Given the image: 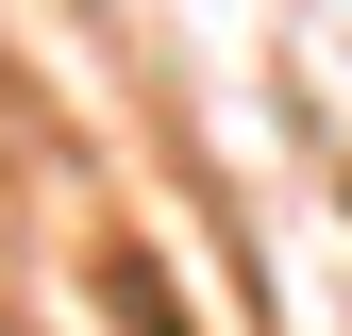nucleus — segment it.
Masks as SVG:
<instances>
[{"label": "nucleus", "mask_w": 352, "mask_h": 336, "mask_svg": "<svg viewBox=\"0 0 352 336\" xmlns=\"http://www.w3.org/2000/svg\"><path fill=\"white\" fill-rule=\"evenodd\" d=\"M101 319H118V336H201L185 303H168V269H151V252H101Z\"/></svg>", "instance_id": "1"}]
</instances>
